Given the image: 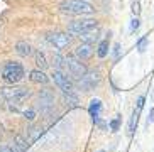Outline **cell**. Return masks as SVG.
Returning a JSON list of instances; mask_svg holds the SVG:
<instances>
[{
    "mask_svg": "<svg viewBox=\"0 0 154 152\" xmlns=\"http://www.w3.org/2000/svg\"><path fill=\"white\" fill-rule=\"evenodd\" d=\"M109 51H110V46H109V39H102L98 42V47H97V56L100 59H103L109 56Z\"/></svg>",
    "mask_w": 154,
    "mask_h": 152,
    "instance_id": "obj_14",
    "label": "cell"
},
{
    "mask_svg": "<svg viewBox=\"0 0 154 152\" xmlns=\"http://www.w3.org/2000/svg\"><path fill=\"white\" fill-rule=\"evenodd\" d=\"M91 29H98V20L91 17H83V19H76V20L69 22L68 34L80 36V34H85V32L91 31Z\"/></svg>",
    "mask_w": 154,
    "mask_h": 152,
    "instance_id": "obj_2",
    "label": "cell"
},
{
    "mask_svg": "<svg viewBox=\"0 0 154 152\" xmlns=\"http://www.w3.org/2000/svg\"><path fill=\"white\" fill-rule=\"evenodd\" d=\"M53 81H54V85L58 86L63 93H73V91H75L73 81L69 80L63 71H56L54 69V71H53Z\"/></svg>",
    "mask_w": 154,
    "mask_h": 152,
    "instance_id": "obj_7",
    "label": "cell"
},
{
    "mask_svg": "<svg viewBox=\"0 0 154 152\" xmlns=\"http://www.w3.org/2000/svg\"><path fill=\"white\" fill-rule=\"evenodd\" d=\"M112 53H113V58L115 59H119V56H120V44H113V47H112Z\"/></svg>",
    "mask_w": 154,
    "mask_h": 152,
    "instance_id": "obj_24",
    "label": "cell"
},
{
    "mask_svg": "<svg viewBox=\"0 0 154 152\" xmlns=\"http://www.w3.org/2000/svg\"><path fill=\"white\" fill-rule=\"evenodd\" d=\"M53 63H54V69L56 71H66L68 66H66V58H63L61 54H54L53 56Z\"/></svg>",
    "mask_w": 154,
    "mask_h": 152,
    "instance_id": "obj_15",
    "label": "cell"
},
{
    "mask_svg": "<svg viewBox=\"0 0 154 152\" xmlns=\"http://www.w3.org/2000/svg\"><path fill=\"white\" fill-rule=\"evenodd\" d=\"M59 9L63 12L73 14V15H90L95 12L93 5L86 0H63Z\"/></svg>",
    "mask_w": 154,
    "mask_h": 152,
    "instance_id": "obj_1",
    "label": "cell"
},
{
    "mask_svg": "<svg viewBox=\"0 0 154 152\" xmlns=\"http://www.w3.org/2000/svg\"><path fill=\"white\" fill-rule=\"evenodd\" d=\"M132 12H134V15H139V12H140V4H139V0H134L132 2Z\"/></svg>",
    "mask_w": 154,
    "mask_h": 152,
    "instance_id": "obj_23",
    "label": "cell"
},
{
    "mask_svg": "<svg viewBox=\"0 0 154 152\" xmlns=\"http://www.w3.org/2000/svg\"><path fill=\"white\" fill-rule=\"evenodd\" d=\"M98 152H107V150H98Z\"/></svg>",
    "mask_w": 154,
    "mask_h": 152,
    "instance_id": "obj_27",
    "label": "cell"
},
{
    "mask_svg": "<svg viewBox=\"0 0 154 152\" xmlns=\"http://www.w3.org/2000/svg\"><path fill=\"white\" fill-rule=\"evenodd\" d=\"M24 117H26V118H27V120H34V118H36V112H34V110H27V112H24Z\"/></svg>",
    "mask_w": 154,
    "mask_h": 152,
    "instance_id": "obj_25",
    "label": "cell"
},
{
    "mask_svg": "<svg viewBox=\"0 0 154 152\" xmlns=\"http://www.w3.org/2000/svg\"><path fill=\"white\" fill-rule=\"evenodd\" d=\"M149 123H154V108H151L149 110V117H147V125Z\"/></svg>",
    "mask_w": 154,
    "mask_h": 152,
    "instance_id": "obj_26",
    "label": "cell"
},
{
    "mask_svg": "<svg viewBox=\"0 0 154 152\" xmlns=\"http://www.w3.org/2000/svg\"><path fill=\"white\" fill-rule=\"evenodd\" d=\"M26 76V71H24V66L17 61H9L5 63L4 69H2V78L9 83H19Z\"/></svg>",
    "mask_w": 154,
    "mask_h": 152,
    "instance_id": "obj_3",
    "label": "cell"
},
{
    "mask_svg": "<svg viewBox=\"0 0 154 152\" xmlns=\"http://www.w3.org/2000/svg\"><path fill=\"white\" fill-rule=\"evenodd\" d=\"M100 80H102V76H100L98 71H88L83 78L78 80V85H80V88H82L83 91H90V90H93L95 86H98Z\"/></svg>",
    "mask_w": 154,
    "mask_h": 152,
    "instance_id": "obj_8",
    "label": "cell"
},
{
    "mask_svg": "<svg viewBox=\"0 0 154 152\" xmlns=\"http://www.w3.org/2000/svg\"><path fill=\"white\" fill-rule=\"evenodd\" d=\"M86 2H88V0H86Z\"/></svg>",
    "mask_w": 154,
    "mask_h": 152,
    "instance_id": "obj_28",
    "label": "cell"
},
{
    "mask_svg": "<svg viewBox=\"0 0 154 152\" xmlns=\"http://www.w3.org/2000/svg\"><path fill=\"white\" fill-rule=\"evenodd\" d=\"M78 37H80L83 42H88V44H91L93 41L98 39V29H91V31L85 32V34H80Z\"/></svg>",
    "mask_w": 154,
    "mask_h": 152,
    "instance_id": "obj_16",
    "label": "cell"
},
{
    "mask_svg": "<svg viewBox=\"0 0 154 152\" xmlns=\"http://www.w3.org/2000/svg\"><path fill=\"white\" fill-rule=\"evenodd\" d=\"M140 27V20L139 17H132L131 19V26H129V29H131V32H136L137 29Z\"/></svg>",
    "mask_w": 154,
    "mask_h": 152,
    "instance_id": "obj_22",
    "label": "cell"
},
{
    "mask_svg": "<svg viewBox=\"0 0 154 152\" xmlns=\"http://www.w3.org/2000/svg\"><path fill=\"white\" fill-rule=\"evenodd\" d=\"M91 54H93V46L88 44V42H83V44L76 46V49H75V56H76L78 59H82V61L88 59Z\"/></svg>",
    "mask_w": 154,
    "mask_h": 152,
    "instance_id": "obj_10",
    "label": "cell"
},
{
    "mask_svg": "<svg viewBox=\"0 0 154 152\" xmlns=\"http://www.w3.org/2000/svg\"><path fill=\"white\" fill-rule=\"evenodd\" d=\"M15 53H17L19 56H22V58H27V56L32 54V47H31V44L26 42V41H19L17 44H15Z\"/></svg>",
    "mask_w": 154,
    "mask_h": 152,
    "instance_id": "obj_13",
    "label": "cell"
},
{
    "mask_svg": "<svg viewBox=\"0 0 154 152\" xmlns=\"http://www.w3.org/2000/svg\"><path fill=\"white\" fill-rule=\"evenodd\" d=\"M53 107H54V93L49 88L41 90L39 91V96H37V108L42 113H46V112H49Z\"/></svg>",
    "mask_w": 154,
    "mask_h": 152,
    "instance_id": "obj_6",
    "label": "cell"
},
{
    "mask_svg": "<svg viewBox=\"0 0 154 152\" xmlns=\"http://www.w3.org/2000/svg\"><path fill=\"white\" fill-rule=\"evenodd\" d=\"M36 63H37V66H39V69L44 71V68L48 66L46 58H44V53H41V51H37V53H36Z\"/></svg>",
    "mask_w": 154,
    "mask_h": 152,
    "instance_id": "obj_21",
    "label": "cell"
},
{
    "mask_svg": "<svg viewBox=\"0 0 154 152\" xmlns=\"http://www.w3.org/2000/svg\"><path fill=\"white\" fill-rule=\"evenodd\" d=\"M29 80H31L32 83H37V85H46V83L49 81V78L46 76V73L42 71V69H32L31 74H29Z\"/></svg>",
    "mask_w": 154,
    "mask_h": 152,
    "instance_id": "obj_12",
    "label": "cell"
},
{
    "mask_svg": "<svg viewBox=\"0 0 154 152\" xmlns=\"http://www.w3.org/2000/svg\"><path fill=\"white\" fill-rule=\"evenodd\" d=\"M66 66H68V71L71 73V76L75 80H80V78H83V76L88 73L86 66L82 63V59H78L75 54L66 56Z\"/></svg>",
    "mask_w": 154,
    "mask_h": 152,
    "instance_id": "obj_5",
    "label": "cell"
},
{
    "mask_svg": "<svg viewBox=\"0 0 154 152\" xmlns=\"http://www.w3.org/2000/svg\"><path fill=\"white\" fill-rule=\"evenodd\" d=\"M27 135H29L27 142H36L42 135V127H31V129H27Z\"/></svg>",
    "mask_w": 154,
    "mask_h": 152,
    "instance_id": "obj_17",
    "label": "cell"
},
{
    "mask_svg": "<svg viewBox=\"0 0 154 152\" xmlns=\"http://www.w3.org/2000/svg\"><path fill=\"white\" fill-rule=\"evenodd\" d=\"M64 102H66L68 107H78L80 100H78V96L75 95V91H73V93H64Z\"/></svg>",
    "mask_w": 154,
    "mask_h": 152,
    "instance_id": "obj_18",
    "label": "cell"
},
{
    "mask_svg": "<svg viewBox=\"0 0 154 152\" xmlns=\"http://www.w3.org/2000/svg\"><path fill=\"white\" fill-rule=\"evenodd\" d=\"M147 44H149V37H147V36H142V37H140V39L136 42V49L139 51L140 54H142L146 49H147Z\"/></svg>",
    "mask_w": 154,
    "mask_h": 152,
    "instance_id": "obj_19",
    "label": "cell"
},
{
    "mask_svg": "<svg viewBox=\"0 0 154 152\" xmlns=\"http://www.w3.org/2000/svg\"><path fill=\"white\" fill-rule=\"evenodd\" d=\"M48 42H49L54 49L61 51V49H64V47L69 46L71 37H69L66 32H53V34H48Z\"/></svg>",
    "mask_w": 154,
    "mask_h": 152,
    "instance_id": "obj_9",
    "label": "cell"
},
{
    "mask_svg": "<svg viewBox=\"0 0 154 152\" xmlns=\"http://www.w3.org/2000/svg\"><path fill=\"white\" fill-rule=\"evenodd\" d=\"M120 123H122V117L115 115V118L109 122V127H110V130H112V132H117V130L120 129Z\"/></svg>",
    "mask_w": 154,
    "mask_h": 152,
    "instance_id": "obj_20",
    "label": "cell"
},
{
    "mask_svg": "<svg viewBox=\"0 0 154 152\" xmlns=\"http://www.w3.org/2000/svg\"><path fill=\"white\" fill-rule=\"evenodd\" d=\"M0 95L9 102L20 103L31 96V91L27 88H22V86H7V88H0Z\"/></svg>",
    "mask_w": 154,
    "mask_h": 152,
    "instance_id": "obj_4",
    "label": "cell"
},
{
    "mask_svg": "<svg viewBox=\"0 0 154 152\" xmlns=\"http://www.w3.org/2000/svg\"><path fill=\"white\" fill-rule=\"evenodd\" d=\"M100 112H102V102H100L98 98H93L90 102V105H88V113H90L93 122L100 118Z\"/></svg>",
    "mask_w": 154,
    "mask_h": 152,
    "instance_id": "obj_11",
    "label": "cell"
}]
</instances>
